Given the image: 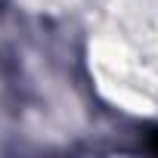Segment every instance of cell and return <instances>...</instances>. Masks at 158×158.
Returning a JSON list of instances; mask_svg holds the SVG:
<instances>
[{"label": "cell", "instance_id": "1", "mask_svg": "<svg viewBox=\"0 0 158 158\" xmlns=\"http://www.w3.org/2000/svg\"><path fill=\"white\" fill-rule=\"evenodd\" d=\"M146 143H149V149H152V152H158V127L149 133V139H146Z\"/></svg>", "mask_w": 158, "mask_h": 158}]
</instances>
